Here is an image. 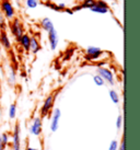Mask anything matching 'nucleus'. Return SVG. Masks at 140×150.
<instances>
[{
	"instance_id": "nucleus-26",
	"label": "nucleus",
	"mask_w": 140,
	"mask_h": 150,
	"mask_svg": "<svg viewBox=\"0 0 140 150\" xmlns=\"http://www.w3.org/2000/svg\"><path fill=\"white\" fill-rule=\"evenodd\" d=\"M117 150H125V142H122V144H119V146H118V149Z\"/></svg>"
},
{
	"instance_id": "nucleus-23",
	"label": "nucleus",
	"mask_w": 140,
	"mask_h": 150,
	"mask_svg": "<svg viewBox=\"0 0 140 150\" xmlns=\"http://www.w3.org/2000/svg\"><path fill=\"white\" fill-rule=\"evenodd\" d=\"M93 81H94V83L96 84V86H99V87H102V86L105 84V81H104L99 75H95L94 77H93Z\"/></svg>"
},
{
	"instance_id": "nucleus-3",
	"label": "nucleus",
	"mask_w": 140,
	"mask_h": 150,
	"mask_svg": "<svg viewBox=\"0 0 140 150\" xmlns=\"http://www.w3.org/2000/svg\"><path fill=\"white\" fill-rule=\"evenodd\" d=\"M55 100H56V93H52L47 96L43 103V106L41 108V115L43 117L48 115V113L53 110L54 104H55Z\"/></svg>"
},
{
	"instance_id": "nucleus-19",
	"label": "nucleus",
	"mask_w": 140,
	"mask_h": 150,
	"mask_svg": "<svg viewBox=\"0 0 140 150\" xmlns=\"http://www.w3.org/2000/svg\"><path fill=\"white\" fill-rule=\"evenodd\" d=\"M16 115H17V105L11 104L9 108V117L13 120V118H16Z\"/></svg>"
},
{
	"instance_id": "nucleus-18",
	"label": "nucleus",
	"mask_w": 140,
	"mask_h": 150,
	"mask_svg": "<svg viewBox=\"0 0 140 150\" xmlns=\"http://www.w3.org/2000/svg\"><path fill=\"white\" fill-rule=\"evenodd\" d=\"M8 28V23H7V19L4 17V14L0 12V30L1 31H6Z\"/></svg>"
},
{
	"instance_id": "nucleus-25",
	"label": "nucleus",
	"mask_w": 140,
	"mask_h": 150,
	"mask_svg": "<svg viewBox=\"0 0 140 150\" xmlns=\"http://www.w3.org/2000/svg\"><path fill=\"white\" fill-rule=\"evenodd\" d=\"M122 127H123V116L118 115L117 118H116V128L120 129Z\"/></svg>"
},
{
	"instance_id": "nucleus-20",
	"label": "nucleus",
	"mask_w": 140,
	"mask_h": 150,
	"mask_svg": "<svg viewBox=\"0 0 140 150\" xmlns=\"http://www.w3.org/2000/svg\"><path fill=\"white\" fill-rule=\"evenodd\" d=\"M95 4V0H83L82 4H80L82 9H90Z\"/></svg>"
},
{
	"instance_id": "nucleus-13",
	"label": "nucleus",
	"mask_w": 140,
	"mask_h": 150,
	"mask_svg": "<svg viewBox=\"0 0 140 150\" xmlns=\"http://www.w3.org/2000/svg\"><path fill=\"white\" fill-rule=\"evenodd\" d=\"M41 26H42V29L44 30V31H46V32H49L50 30L55 29L54 23L52 22L50 19H48V18H44V19H42Z\"/></svg>"
},
{
	"instance_id": "nucleus-24",
	"label": "nucleus",
	"mask_w": 140,
	"mask_h": 150,
	"mask_svg": "<svg viewBox=\"0 0 140 150\" xmlns=\"http://www.w3.org/2000/svg\"><path fill=\"white\" fill-rule=\"evenodd\" d=\"M118 146H119V144L118 142L114 139V140H112L111 144H110V146H108V150H117L118 149Z\"/></svg>"
},
{
	"instance_id": "nucleus-2",
	"label": "nucleus",
	"mask_w": 140,
	"mask_h": 150,
	"mask_svg": "<svg viewBox=\"0 0 140 150\" xmlns=\"http://www.w3.org/2000/svg\"><path fill=\"white\" fill-rule=\"evenodd\" d=\"M10 31H11V34L16 38V40L19 41L21 36L24 34V26L19 19L13 18L12 22L10 23Z\"/></svg>"
},
{
	"instance_id": "nucleus-9",
	"label": "nucleus",
	"mask_w": 140,
	"mask_h": 150,
	"mask_svg": "<svg viewBox=\"0 0 140 150\" xmlns=\"http://www.w3.org/2000/svg\"><path fill=\"white\" fill-rule=\"evenodd\" d=\"M21 129L19 124H16L14 129H13V140H12V149L13 150H21Z\"/></svg>"
},
{
	"instance_id": "nucleus-8",
	"label": "nucleus",
	"mask_w": 140,
	"mask_h": 150,
	"mask_svg": "<svg viewBox=\"0 0 140 150\" xmlns=\"http://www.w3.org/2000/svg\"><path fill=\"white\" fill-rule=\"evenodd\" d=\"M42 129H43V123H42V118L40 116H35L33 118L32 124L30 125V133L34 135V136H40L42 134Z\"/></svg>"
},
{
	"instance_id": "nucleus-28",
	"label": "nucleus",
	"mask_w": 140,
	"mask_h": 150,
	"mask_svg": "<svg viewBox=\"0 0 140 150\" xmlns=\"http://www.w3.org/2000/svg\"><path fill=\"white\" fill-rule=\"evenodd\" d=\"M25 150H38L37 149V148H34V147H26V148H25Z\"/></svg>"
},
{
	"instance_id": "nucleus-16",
	"label": "nucleus",
	"mask_w": 140,
	"mask_h": 150,
	"mask_svg": "<svg viewBox=\"0 0 140 150\" xmlns=\"http://www.w3.org/2000/svg\"><path fill=\"white\" fill-rule=\"evenodd\" d=\"M43 4L46 6V7H48L50 10L56 11V12H62V9L59 8V6H58L57 4H54V2H52V1H46V2H43Z\"/></svg>"
},
{
	"instance_id": "nucleus-17",
	"label": "nucleus",
	"mask_w": 140,
	"mask_h": 150,
	"mask_svg": "<svg viewBox=\"0 0 140 150\" xmlns=\"http://www.w3.org/2000/svg\"><path fill=\"white\" fill-rule=\"evenodd\" d=\"M108 94H110V98H111L112 102L114 104H118L119 103V96H118V93L115 90H110Z\"/></svg>"
},
{
	"instance_id": "nucleus-10",
	"label": "nucleus",
	"mask_w": 140,
	"mask_h": 150,
	"mask_svg": "<svg viewBox=\"0 0 140 150\" xmlns=\"http://www.w3.org/2000/svg\"><path fill=\"white\" fill-rule=\"evenodd\" d=\"M48 33V42H49V46H50V50H55L57 48L58 46V34L56 32V30L53 29L50 30Z\"/></svg>"
},
{
	"instance_id": "nucleus-5",
	"label": "nucleus",
	"mask_w": 140,
	"mask_h": 150,
	"mask_svg": "<svg viewBox=\"0 0 140 150\" xmlns=\"http://www.w3.org/2000/svg\"><path fill=\"white\" fill-rule=\"evenodd\" d=\"M62 118V111L58 108H54L52 113V118H50V130L53 133H56L59 128V122Z\"/></svg>"
},
{
	"instance_id": "nucleus-1",
	"label": "nucleus",
	"mask_w": 140,
	"mask_h": 150,
	"mask_svg": "<svg viewBox=\"0 0 140 150\" xmlns=\"http://www.w3.org/2000/svg\"><path fill=\"white\" fill-rule=\"evenodd\" d=\"M0 12L4 14V17L7 20H12L14 18V14H16V11H14L12 4L9 0H1V2H0Z\"/></svg>"
},
{
	"instance_id": "nucleus-12",
	"label": "nucleus",
	"mask_w": 140,
	"mask_h": 150,
	"mask_svg": "<svg viewBox=\"0 0 140 150\" xmlns=\"http://www.w3.org/2000/svg\"><path fill=\"white\" fill-rule=\"evenodd\" d=\"M0 44L4 46L6 50L11 48V42H10V38L6 31H0Z\"/></svg>"
},
{
	"instance_id": "nucleus-15",
	"label": "nucleus",
	"mask_w": 140,
	"mask_h": 150,
	"mask_svg": "<svg viewBox=\"0 0 140 150\" xmlns=\"http://www.w3.org/2000/svg\"><path fill=\"white\" fill-rule=\"evenodd\" d=\"M8 142H9V137L7 134L0 135V150L6 149V147L8 146Z\"/></svg>"
},
{
	"instance_id": "nucleus-6",
	"label": "nucleus",
	"mask_w": 140,
	"mask_h": 150,
	"mask_svg": "<svg viewBox=\"0 0 140 150\" xmlns=\"http://www.w3.org/2000/svg\"><path fill=\"white\" fill-rule=\"evenodd\" d=\"M92 12L101 13V14H106L110 12V6L104 1V0H95V4L90 8Z\"/></svg>"
},
{
	"instance_id": "nucleus-29",
	"label": "nucleus",
	"mask_w": 140,
	"mask_h": 150,
	"mask_svg": "<svg viewBox=\"0 0 140 150\" xmlns=\"http://www.w3.org/2000/svg\"><path fill=\"white\" fill-rule=\"evenodd\" d=\"M43 1H44V2H46V1H52V0H43Z\"/></svg>"
},
{
	"instance_id": "nucleus-7",
	"label": "nucleus",
	"mask_w": 140,
	"mask_h": 150,
	"mask_svg": "<svg viewBox=\"0 0 140 150\" xmlns=\"http://www.w3.org/2000/svg\"><path fill=\"white\" fill-rule=\"evenodd\" d=\"M104 54V52L99 47H95V46H90L88 47L87 50H86V59L87 60H96L99 59L102 55Z\"/></svg>"
},
{
	"instance_id": "nucleus-22",
	"label": "nucleus",
	"mask_w": 140,
	"mask_h": 150,
	"mask_svg": "<svg viewBox=\"0 0 140 150\" xmlns=\"http://www.w3.org/2000/svg\"><path fill=\"white\" fill-rule=\"evenodd\" d=\"M16 71L13 70V69H11V71L9 72V76H8V82L10 84H14L16 83Z\"/></svg>"
},
{
	"instance_id": "nucleus-11",
	"label": "nucleus",
	"mask_w": 140,
	"mask_h": 150,
	"mask_svg": "<svg viewBox=\"0 0 140 150\" xmlns=\"http://www.w3.org/2000/svg\"><path fill=\"white\" fill-rule=\"evenodd\" d=\"M18 42L20 43L21 47H22L25 52H29L30 50V43H31V36H30L29 34L24 33L22 36H21L20 40H19Z\"/></svg>"
},
{
	"instance_id": "nucleus-30",
	"label": "nucleus",
	"mask_w": 140,
	"mask_h": 150,
	"mask_svg": "<svg viewBox=\"0 0 140 150\" xmlns=\"http://www.w3.org/2000/svg\"><path fill=\"white\" fill-rule=\"evenodd\" d=\"M119 1H120V0H119Z\"/></svg>"
},
{
	"instance_id": "nucleus-14",
	"label": "nucleus",
	"mask_w": 140,
	"mask_h": 150,
	"mask_svg": "<svg viewBox=\"0 0 140 150\" xmlns=\"http://www.w3.org/2000/svg\"><path fill=\"white\" fill-rule=\"evenodd\" d=\"M30 50H31L33 54H36V53H38V52L41 50V45H40V42H38L35 38H31Z\"/></svg>"
},
{
	"instance_id": "nucleus-27",
	"label": "nucleus",
	"mask_w": 140,
	"mask_h": 150,
	"mask_svg": "<svg viewBox=\"0 0 140 150\" xmlns=\"http://www.w3.org/2000/svg\"><path fill=\"white\" fill-rule=\"evenodd\" d=\"M64 11H65L66 13H68V14H72V13H74V11H72L71 9H68V8H66L65 10H64Z\"/></svg>"
},
{
	"instance_id": "nucleus-4",
	"label": "nucleus",
	"mask_w": 140,
	"mask_h": 150,
	"mask_svg": "<svg viewBox=\"0 0 140 150\" xmlns=\"http://www.w3.org/2000/svg\"><path fill=\"white\" fill-rule=\"evenodd\" d=\"M96 72H98V75H99L105 82H107V83L111 84V86H114V84H115L114 74H113L108 68H105V67H99V68L96 69Z\"/></svg>"
},
{
	"instance_id": "nucleus-21",
	"label": "nucleus",
	"mask_w": 140,
	"mask_h": 150,
	"mask_svg": "<svg viewBox=\"0 0 140 150\" xmlns=\"http://www.w3.org/2000/svg\"><path fill=\"white\" fill-rule=\"evenodd\" d=\"M25 4L29 9H35L38 6V0H25Z\"/></svg>"
}]
</instances>
